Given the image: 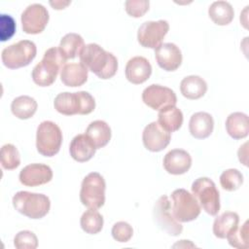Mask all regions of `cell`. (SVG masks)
<instances>
[{"instance_id": "obj_8", "label": "cell", "mask_w": 249, "mask_h": 249, "mask_svg": "<svg viewBox=\"0 0 249 249\" xmlns=\"http://www.w3.org/2000/svg\"><path fill=\"white\" fill-rule=\"evenodd\" d=\"M171 210L174 218L180 223L196 220L201 208L193 194L185 189H177L171 194Z\"/></svg>"}, {"instance_id": "obj_1", "label": "cell", "mask_w": 249, "mask_h": 249, "mask_svg": "<svg viewBox=\"0 0 249 249\" xmlns=\"http://www.w3.org/2000/svg\"><path fill=\"white\" fill-rule=\"evenodd\" d=\"M79 57L81 63L99 79L107 80L117 73V57L95 43L86 45L81 51Z\"/></svg>"}, {"instance_id": "obj_2", "label": "cell", "mask_w": 249, "mask_h": 249, "mask_svg": "<svg viewBox=\"0 0 249 249\" xmlns=\"http://www.w3.org/2000/svg\"><path fill=\"white\" fill-rule=\"evenodd\" d=\"M65 62L66 59L60 53L58 47L48 49L42 60L32 70L31 76L33 82L39 87H49L53 85L59 70L65 65Z\"/></svg>"}, {"instance_id": "obj_27", "label": "cell", "mask_w": 249, "mask_h": 249, "mask_svg": "<svg viewBox=\"0 0 249 249\" xmlns=\"http://www.w3.org/2000/svg\"><path fill=\"white\" fill-rule=\"evenodd\" d=\"M208 15L211 20L217 25H228L231 22L234 17L232 6L227 1H215L209 9Z\"/></svg>"}, {"instance_id": "obj_13", "label": "cell", "mask_w": 249, "mask_h": 249, "mask_svg": "<svg viewBox=\"0 0 249 249\" xmlns=\"http://www.w3.org/2000/svg\"><path fill=\"white\" fill-rule=\"evenodd\" d=\"M142 100L148 107L157 111L168 106H175L177 103L176 94L171 89L156 84L143 90Z\"/></svg>"}, {"instance_id": "obj_5", "label": "cell", "mask_w": 249, "mask_h": 249, "mask_svg": "<svg viewBox=\"0 0 249 249\" xmlns=\"http://www.w3.org/2000/svg\"><path fill=\"white\" fill-rule=\"evenodd\" d=\"M62 132L59 126L52 121L42 122L36 132V148L44 157H53L61 147Z\"/></svg>"}, {"instance_id": "obj_38", "label": "cell", "mask_w": 249, "mask_h": 249, "mask_svg": "<svg viewBox=\"0 0 249 249\" xmlns=\"http://www.w3.org/2000/svg\"><path fill=\"white\" fill-rule=\"evenodd\" d=\"M50 4L55 10H62L70 4V1H67V2H63V1H54V2H53V1H50Z\"/></svg>"}, {"instance_id": "obj_20", "label": "cell", "mask_w": 249, "mask_h": 249, "mask_svg": "<svg viewBox=\"0 0 249 249\" xmlns=\"http://www.w3.org/2000/svg\"><path fill=\"white\" fill-rule=\"evenodd\" d=\"M214 128V120L206 112L195 113L189 122V130L193 137L205 139L211 135Z\"/></svg>"}, {"instance_id": "obj_18", "label": "cell", "mask_w": 249, "mask_h": 249, "mask_svg": "<svg viewBox=\"0 0 249 249\" xmlns=\"http://www.w3.org/2000/svg\"><path fill=\"white\" fill-rule=\"evenodd\" d=\"M191 165L192 158L190 154L182 149H173L163 158V167L169 174H184L188 172Z\"/></svg>"}, {"instance_id": "obj_19", "label": "cell", "mask_w": 249, "mask_h": 249, "mask_svg": "<svg viewBox=\"0 0 249 249\" xmlns=\"http://www.w3.org/2000/svg\"><path fill=\"white\" fill-rule=\"evenodd\" d=\"M96 148L89 137L85 134L76 135L69 146L70 156L78 162H86L89 160L95 154Z\"/></svg>"}, {"instance_id": "obj_4", "label": "cell", "mask_w": 249, "mask_h": 249, "mask_svg": "<svg viewBox=\"0 0 249 249\" xmlns=\"http://www.w3.org/2000/svg\"><path fill=\"white\" fill-rule=\"evenodd\" d=\"M13 205L18 212L30 219H41L49 213L51 200L44 194L19 191L13 196Z\"/></svg>"}, {"instance_id": "obj_3", "label": "cell", "mask_w": 249, "mask_h": 249, "mask_svg": "<svg viewBox=\"0 0 249 249\" xmlns=\"http://www.w3.org/2000/svg\"><path fill=\"white\" fill-rule=\"evenodd\" d=\"M54 109L65 116L88 115L95 108L93 96L88 91L61 92L58 93L53 101Z\"/></svg>"}, {"instance_id": "obj_25", "label": "cell", "mask_w": 249, "mask_h": 249, "mask_svg": "<svg viewBox=\"0 0 249 249\" xmlns=\"http://www.w3.org/2000/svg\"><path fill=\"white\" fill-rule=\"evenodd\" d=\"M159 124L167 132L177 131L183 124V113L176 106H168L160 110L158 115Z\"/></svg>"}, {"instance_id": "obj_16", "label": "cell", "mask_w": 249, "mask_h": 249, "mask_svg": "<svg viewBox=\"0 0 249 249\" xmlns=\"http://www.w3.org/2000/svg\"><path fill=\"white\" fill-rule=\"evenodd\" d=\"M158 65L168 72L177 70L182 63L181 50L173 43H161L155 50Z\"/></svg>"}, {"instance_id": "obj_9", "label": "cell", "mask_w": 249, "mask_h": 249, "mask_svg": "<svg viewBox=\"0 0 249 249\" xmlns=\"http://www.w3.org/2000/svg\"><path fill=\"white\" fill-rule=\"evenodd\" d=\"M193 196L202 209L209 215L215 216L220 210V194L215 183L207 177H199L192 184Z\"/></svg>"}, {"instance_id": "obj_11", "label": "cell", "mask_w": 249, "mask_h": 249, "mask_svg": "<svg viewBox=\"0 0 249 249\" xmlns=\"http://www.w3.org/2000/svg\"><path fill=\"white\" fill-rule=\"evenodd\" d=\"M168 30L169 24L166 20L145 21L140 25L137 31L138 43L144 48L156 50L161 44Z\"/></svg>"}, {"instance_id": "obj_22", "label": "cell", "mask_w": 249, "mask_h": 249, "mask_svg": "<svg viewBox=\"0 0 249 249\" xmlns=\"http://www.w3.org/2000/svg\"><path fill=\"white\" fill-rule=\"evenodd\" d=\"M180 90L184 97L196 100L202 97L206 93L207 84L201 77L191 75L185 77L181 81Z\"/></svg>"}, {"instance_id": "obj_32", "label": "cell", "mask_w": 249, "mask_h": 249, "mask_svg": "<svg viewBox=\"0 0 249 249\" xmlns=\"http://www.w3.org/2000/svg\"><path fill=\"white\" fill-rule=\"evenodd\" d=\"M243 183V175L238 169L230 168L225 171L220 176V184L222 188L228 192H233L239 189Z\"/></svg>"}, {"instance_id": "obj_12", "label": "cell", "mask_w": 249, "mask_h": 249, "mask_svg": "<svg viewBox=\"0 0 249 249\" xmlns=\"http://www.w3.org/2000/svg\"><path fill=\"white\" fill-rule=\"evenodd\" d=\"M49 18V12L43 5L31 4L21 14L22 30L26 34H39L46 28Z\"/></svg>"}, {"instance_id": "obj_10", "label": "cell", "mask_w": 249, "mask_h": 249, "mask_svg": "<svg viewBox=\"0 0 249 249\" xmlns=\"http://www.w3.org/2000/svg\"><path fill=\"white\" fill-rule=\"evenodd\" d=\"M155 222L158 227L169 235L177 236L183 231V226L178 222L171 210V201L167 196H161L154 205L153 211Z\"/></svg>"}, {"instance_id": "obj_15", "label": "cell", "mask_w": 249, "mask_h": 249, "mask_svg": "<svg viewBox=\"0 0 249 249\" xmlns=\"http://www.w3.org/2000/svg\"><path fill=\"white\" fill-rule=\"evenodd\" d=\"M53 179L52 168L43 163H31L19 172V181L26 187H36L49 183Z\"/></svg>"}, {"instance_id": "obj_35", "label": "cell", "mask_w": 249, "mask_h": 249, "mask_svg": "<svg viewBox=\"0 0 249 249\" xmlns=\"http://www.w3.org/2000/svg\"><path fill=\"white\" fill-rule=\"evenodd\" d=\"M113 238L121 243L127 242L133 235V229L132 227L126 222H118L116 223L111 231Z\"/></svg>"}, {"instance_id": "obj_31", "label": "cell", "mask_w": 249, "mask_h": 249, "mask_svg": "<svg viewBox=\"0 0 249 249\" xmlns=\"http://www.w3.org/2000/svg\"><path fill=\"white\" fill-rule=\"evenodd\" d=\"M1 165L4 169L13 170L20 164V156L13 144H5L1 148Z\"/></svg>"}, {"instance_id": "obj_21", "label": "cell", "mask_w": 249, "mask_h": 249, "mask_svg": "<svg viewBox=\"0 0 249 249\" xmlns=\"http://www.w3.org/2000/svg\"><path fill=\"white\" fill-rule=\"evenodd\" d=\"M88 69L81 62L67 63L60 72V80L67 87H81L88 80Z\"/></svg>"}, {"instance_id": "obj_28", "label": "cell", "mask_w": 249, "mask_h": 249, "mask_svg": "<svg viewBox=\"0 0 249 249\" xmlns=\"http://www.w3.org/2000/svg\"><path fill=\"white\" fill-rule=\"evenodd\" d=\"M37 101L28 95L16 97L11 104V110L14 116L20 120H27L33 117L37 111Z\"/></svg>"}, {"instance_id": "obj_14", "label": "cell", "mask_w": 249, "mask_h": 249, "mask_svg": "<svg viewBox=\"0 0 249 249\" xmlns=\"http://www.w3.org/2000/svg\"><path fill=\"white\" fill-rule=\"evenodd\" d=\"M171 139V134L164 130L158 122H152L145 126L142 133L144 147L151 152H160L164 150Z\"/></svg>"}, {"instance_id": "obj_24", "label": "cell", "mask_w": 249, "mask_h": 249, "mask_svg": "<svg viewBox=\"0 0 249 249\" xmlns=\"http://www.w3.org/2000/svg\"><path fill=\"white\" fill-rule=\"evenodd\" d=\"M239 223V216L235 212L227 211L218 216L213 223V233L216 237L224 239L232 232Z\"/></svg>"}, {"instance_id": "obj_7", "label": "cell", "mask_w": 249, "mask_h": 249, "mask_svg": "<svg viewBox=\"0 0 249 249\" xmlns=\"http://www.w3.org/2000/svg\"><path fill=\"white\" fill-rule=\"evenodd\" d=\"M106 184L98 172L89 173L83 180L80 191V199L88 208L99 209L105 203Z\"/></svg>"}, {"instance_id": "obj_23", "label": "cell", "mask_w": 249, "mask_h": 249, "mask_svg": "<svg viewBox=\"0 0 249 249\" xmlns=\"http://www.w3.org/2000/svg\"><path fill=\"white\" fill-rule=\"evenodd\" d=\"M226 130L233 139H242L248 135V116L241 112H234L229 115L226 120Z\"/></svg>"}, {"instance_id": "obj_37", "label": "cell", "mask_w": 249, "mask_h": 249, "mask_svg": "<svg viewBox=\"0 0 249 249\" xmlns=\"http://www.w3.org/2000/svg\"><path fill=\"white\" fill-rule=\"evenodd\" d=\"M150 2L147 0H127L124 2L125 12L132 18H141L149 10Z\"/></svg>"}, {"instance_id": "obj_34", "label": "cell", "mask_w": 249, "mask_h": 249, "mask_svg": "<svg viewBox=\"0 0 249 249\" xmlns=\"http://www.w3.org/2000/svg\"><path fill=\"white\" fill-rule=\"evenodd\" d=\"M14 245L18 249H35L38 247V238L30 231H21L16 234Z\"/></svg>"}, {"instance_id": "obj_29", "label": "cell", "mask_w": 249, "mask_h": 249, "mask_svg": "<svg viewBox=\"0 0 249 249\" xmlns=\"http://www.w3.org/2000/svg\"><path fill=\"white\" fill-rule=\"evenodd\" d=\"M85 47L84 39L77 33H68L60 40L58 49L64 58L72 59L80 54L81 51Z\"/></svg>"}, {"instance_id": "obj_26", "label": "cell", "mask_w": 249, "mask_h": 249, "mask_svg": "<svg viewBox=\"0 0 249 249\" xmlns=\"http://www.w3.org/2000/svg\"><path fill=\"white\" fill-rule=\"evenodd\" d=\"M86 134L92 141L96 149L105 147L111 139V128L109 124L101 120L91 122L86 129Z\"/></svg>"}, {"instance_id": "obj_33", "label": "cell", "mask_w": 249, "mask_h": 249, "mask_svg": "<svg viewBox=\"0 0 249 249\" xmlns=\"http://www.w3.org/2000/svg\"><path fill=\"white\" fill-rule=\"evenodd\" d=\"M248 224L249 222L245 221V223L241 227H237L232 232H231L227 236V239L231 246L237 249H246L249 247Z\"/></svg>"}, {"instance_id": "obj_30", "label": "cell", "mask_w": 249, "mask_h": 249, "mask_svg": "<svg viewBox=\"0 0 249 249\" xmlns=\"http://www.w3.org/2000/svg\"><path fill=\"white\" fill-rule=\"evenodd\" d=\"M80 225L82 230L89 234H96L103 228V217L97 209L89 208L81 217Z\"/></svg>"}, {"instance_id": "obj_36", "label": "cell", "mask_w": 249, "mask_h": 249, "mask_svg": "<svg viewBox=\"0 0 249 249\" xmlns=\"http://www.w3.org/2000/svg\"><path fill=\"white\" fill-rule=\"evenodd\" d=\"M16 33V21L10 15L0 16V40L2 42L10 40Z\"/></svg>"}, {"instance_id": "obj_17", "label": "cell", "mask_w": 249, "mask_h": 249, "mask_svg": "<svg viewBox=\"0 0 249 249\" xmlns=\"http://www.w3.org/2000/svg\"><path fill=\"white\" fill-rule=\"evenodd\" d=\"M124 73L127 81L134 85H140L150 78L152 74V65L147 58L143 56H134L127 61Z\"/></svg>"}, {"instance_id": "obj_6", "label": "cell", "mask_w": 249, "mask_h": 249, "mask_svg": "<svg viewBox=\"0 0 249 249\" xmlns=\"http://www.w3.org/2000/svg\"><path fill=\"white\" fill-rule=\"evenodd\" d=\"M37 53L36 45L29 40H21L6 47L1 53L3 64L9 69H18L30 64Z\"/></svg>"}]
</instances>
